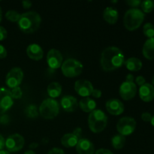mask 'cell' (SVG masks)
Here are the masks:
<instances>
[{
    "mask_svg": "<svg viewBox=\"0 0 154 154\" xmlns=\"http://www.w3.org/2000/svg\"><path fill=\"white\" fill-rule=\"evenodd\" d=\"M126 82H130V83H134V76L131 74L126 75Z\"/></svg>",
    "mask_w": 154,
    "mask_h": 154,
    "instance_id": "obj_40",
    "label": "cell"
},
{
    "mask_svg": "<svg viewBox=\"0 0 154 154\" xmlns=\"http://www.w3.org/2000/svg\"><path fill=\"white\" fill-rule=\"evenodd\" d=\"M26 54L31 60L38 61L43 58L44 51L40 45L37 44H32L27 47Z\"/></svg>",
    "mask_w": 154,
    "mask_h": 154,
    "instance_id": "obj_18",
    "label": "cell"
},
{
    "mask_svg": "<svg viewBox=\"0 0 154 154\" xmlns=\"http://www.w3.org/2000/svg\"><path fill=\"white\" fill-rule=\"evenodd\" d=\"M47 62L50 68L52 69H57L61 67L63 64V56L60 51L57 49L50 50L47 55Z\"/></svg>",
    "mask_w": 154,
    "mask_h": 154,
    "instance_id": "obj_13",
    "label": "cell"
},
{
    "mask_svg": "<svg viewBox=\"0 0 154 154\" xmlns=\"http://www.w3.org/2000/svg\"><path fill=\"white\" fill-rule=\"evenodd\" d=\"M143 55L146 59L152 60L154 59V38L146 41L143 47Z\"/></svg>",
    "mask_w": 154,
    "mask_h": 154,
    "instance_id": "obj_20",
    "label": "cell"
},
{
    "mask_svg": "<svg viewBox=\"0 0 154 154\" xmlns=\"http://www.w3.org/2000/svg\"><path fill=\"white\" fill-rule=\"evenodd\" d=\"M126 3L129 5L130 7H132L133 8H137L138 6L141 5V1L140 0H127Z\"/></svg>",
    "mask_w": 154,
    "mask_h": 154,
    "instance_id": "obj_31",
    "label": "cell"
},
{
    "mask_svg": "<svg viewBox=\"0 0 154 154\" xmlns=\"http://www.w3.org/2000/svg\"><path fill=\"white\" fill-rule=\"evenodd\" d=\"M152 84H153L154 86V76L153 77V78H152Z\"/></svg>",
    "mask_w": 154,
    "mask_h": 154,
    "instance_id": "obj_48",
    "label": "cell"
},
{
    "mask_svg": "<svg viewBox=\"0 0 154 154\" xmlns=\"http://www.w3.org/2000/svg\"><path fill=\"white\" fill-rule=\"evenodd\" d=\"M78 140L79 138L73 133H67L63 135V138H61V143L65 147L70 148L77 145Z\"/></svg>",
    "mask_w": 154,
    "mask_h": 154,
    "instance_id": "obj_22",
    "label": "cell"
},
{
    "mask_svg": "<svg viewBox=\"0 0 154 154\" xmlns=\"http://www.w3.org/2000/svg\"><path fill=\"white\" fill-rule=\"evenodd\" d=\"M23 79V72L20 68L15 67L11 69L6 75L5 84L9 88L19 87Z\"/></svg>",
    "mask_w": 154,
    "mask_h": 154,
    "instance_id": "obj_8",
    "label": "cell"
},
{
    "mask_svg": "<svg viewBox=\"0 0 154 154\" xmlns=\"http://www.w3.org/2000/svg\"><path fill=\"white\" fill-rule=\"evenodd\" d=\"M119 13L118 11L113 7H108L105 9L103 12V18L107 23L114 25L118 20Z\"/></svg>",
    "mask_w": 154,
    "mask_h": 154,
    "instance_id": "obj_19",
    "label": "cell"
},
{
    "mask_svg": "<svg viewBox=\"0 0 154 154\" xmlns=\"http://www.w3.org/2000/svg\"><path fill=\"white\" fill-rule=\"evenodd\" d=\"M8 32L5 29L0 26V41H3L7 38Z\"/></svg>",
    "mask_w": 154,
    "mask_h": 154,
    "instance_id": "obj_32",
    "label": "cell"
},
{
    "mask_svg": "<svg viewBox=\"0 0 154 154\" xmlns=\"http://www.w3.org/2000/svg\"><path fill=\"white\" fill-rule=\"evenodd\" d=\"M75 90L79 96L86 98L92 94L94 88L90 81L87 80H78L75 84Z\"/></svg>",
    "mask_w": 154,
    "mask_h": 154,
    "instance_id": "obj_12",
    "label": "cell"
},
{
    "mask_svg": "<svg viewBox=\"0 0 154 154\" xmlns=\"http://www.w3.org/2000/svg\"><path fill=\"white\" fill-rule=\"evenodd\" d=\"M150 123H151V124L154 126V115L152 116V118H151V120H150Z\"/></svg>",
    "mask_w": 154,
    "mask_h": 154,
    "instance_id": "obj_46",
    "label": "cell"
},
{
    "mask_svg": "<svg viewBox=\"0 0 154 154\" xmlns=\"http://www.w3.org/2000/svg\"><path fill=\"white\" fill-rule=\"evenodd\" d=\"M14 104L11 93L6 88H0V114H4L8 111Z\"/></svg>",
    "mask_w": 154,
    "mask_h": 154,
    "instance_id": "obj_10",
    "label": "cell"
},
{
    "mask_svg": "<svg viewBox=\"0 0 154 154\" xmlns=\"http://www.w3.org/2000/svg\"><path fill=\"white\" fill-rule=\"evenodd\" d=\"M2 8L0 7V22L2 21Z\"/></svg>",
    "mask_w": 154,
    "mask_h": 154,
    "instance_id": "obj_47",
    "label": "cell"
},
{
    "mask_svg": "<svg viewBox=\"0 0 154 154\" xmlns=\"http://www.w3.org/2000/svg\"><path fill=\"white\" fill-rule=\"evenodd\" d=\"M48 154H65L64 151L62 149L57 148V147H54L51 149Z\"/></svg>",
    "mask_w": 154,
    "mask_h": 154,
    "instance_id": "obj_34",
    "label": "cell"
},
{
    "mask_svg": "<svg viewBox=\"0 0 154 154\" xmlns=\"http://www.w3.org/2000/svg\"><path fill=\"white\" fill-rule=\"evenodd\" d=\"M24 144L25 140L22 135L19 134H13L6 138L5 147L8 152H17L23 147Z\"/></svg>",
    "mask_w": 154,
    "mask_h": 154,
    "instance_id": "obj_9",
    "label": "cell"
},
{
    "mask_svg": "<svg viewBox=\"0 0 154 154\" xmlns=\"http://www.w3.org/2000/svg\"><path fill=\"white\" fill-rule=\"evenodd\" d=\"M62 108L67 112H73L78 106V100L72 96H65L60 101Z\"/></svg>",
    "mask_w": 154,
    "mask_h": 154,
    "instance_id": "obj_17",
    "label": "cell"
},
{
    "mask_svg": "<svg viewBox=\"0 0 154 154\" xmlns=\"http://www.w3.org/2000/svg\"><path fill=\"white\" fill-rule=\"evenodd\" d=\"M135 82H136V84L138 86L141 87V86L145 84V78L143 76H138L136 78V79H135Z\"/></svg>",
    "mask_w": 154,
    "mask_h": 154,
    "instance_id": "obj_36",
    "label": "cell"
},
{
    "mask_svg": "<svg viewBox=\"0 0 154 154\" xmlns=\"http://www.w3.org/2000/svg\"><path fill=\"white\" fill-rule=\"evenodd\" d=\"M11 93V96L12 97H13V99H21V97H22L23 96V92L22 90H21L20 87H19L12 89Z\"/></svg>",
    "mask_w": 154,
    "mask_h": 154,
    "instance_id": "obj_30",
    "label": "cell"
},
{
    "mask_svg": "<svg viewBox=\"0 0 154 154\" xmlns=\"http://www.w3.org/2000/svg\"><path fill=\"white\" fill-rule=\"evenodd\" d=\"M81 129L80 128H77L75 131H74L73 134L74 135H76L78 138H80V136H81Z\"/></svg>",
    "mask_w": 154,
    "mask_h": 154,
    "instance_id": "obj_42",
    "label": "cell"
},
{
    "mask_svg": "<svg viewBox=\"0 0 154 154\" xmlns=\"http://www.w3.org/2000/svg\"><path fill=\"white\" fill-rule=\"evenodd\" d=\"M5 138L2 135H0V150H3L5 147Z\"/></svg>",
    "mask_w": 154,
    "mask_h": 154,
    "instance_id": "obj_41",
    "label": "cell"
},
{
    "mask_svg": "<svg viewBox=\"0 0 154 154\" xmlns=\"http://www.w3.org/2000/svg\"><path fill=\"white\" fill-rule=\"evenodd\" d=\"M48 94L51 96V99H54L61 95L62 93V86L60 83L58 82H52L48 85Z\"/></svg>",
    "mask_w": 154,
    "mask_h": 154,
    "instance_id": "obj_24",
    "label": "cell"
},
{
    "mask_svg": "<svg viewBox=\"0 0 154 154\" xmlns=\"http://www.w3.org/2000/svg\"><path fill=\"white\" fill-rule=\"evenodd\" d=\"M39 112L45 119L51 120L57 117L60 112V106L57 100L54 99H46L39 107Z\"/></svg>",
    "mask_w": 154,
    "mask_h": 154,
    "instance_id": "obj_5",
    "label": "cell"
},
{
    "mask_svg": "<svg viewBox=\"0 0 154 154\" xmlns=\"http://www.w3.org/2000/svg\"><path fill=\"white\" fill-rule=\"evenodd\" d=\"M63 75L67 78H75L79 76L83 72L84 66L82 63L75 59H68L61 66Z\"/></svg>",
    "mask_w": 154,
    "mask_h": 154,
    "instance_id": "obj_6",
    "label": "cell"
},
{
    "mask_svg": "<svg viewBox=\"0 0 154 154\" xmlns=\"http://www.w3.org/2000/svg\"><path fill=\"white\" fill-rule=\"evenodd\" d=\"M107 123H108V117L101 110H94L89 115V127L90 130L94 133H99L102 132L106 127Z\"/></svg>",
    "mask_w": 154,
    "mask_h": 154,
    "instance_id": "obj_4",
    "label": "cell"
},
{
    "mask_svg": "<svg viewBox=\"0 0 154 154\" xmlns=\"http://www.w3.org/2000/svg\"><path fill=\"white\" fill-rule=\"evenodd\" d=\"M26 112L27 116L29 117H31V118H34V117H36L38 116V111L37 108H36V106H34V105H29L28 108H26Z\"/></svg>",
    "mask_w": 154,
    "mask_h": 154,
    "instance_id": "obj_29",
    "label": "cell"
},
{
    "mask_svg": "<svg viewBox=\"0 0 154 154\" xmlns=\"http://www.w3.org/2000/svg\"><path fill=\"white\" fill-rule=\"evenodd\" d=\"M32 5V2L31 1H29V0H24V1L22 2L23 8L25 9H28L31 8Z\"/></svg>",
    "mask_w": 154,
    "mask_h": 154,
    "instance_id": "obj_38",
    "label": "cell"
},
{
    "mask_svg": "<svg viewBox=\"0 0 154 154\" xmlns=\"http://www.w3.org/2000/svg\"><path fill=\"white\" fill-rule=\"evenodd\" d=\"M152 118V116L150 113L148 112H144L141 114V119L144 122H150Z\"/></svg>",
    "mask_w": 154,
    "mask_h": 154,
    "instance_id": "obj_33",
    "label": "cell"
},
{
    "mask_svg": "<svg viewBox=\"0 0 154 154\" xmlns=\"http://www.w3.org/2000/svg\"><path fill=\"white\" fill-rule=\"evenodd\" d=\"M143 32L149 38H154V26L150 23H145L143 27Z\"/></svg>",
    "mask_w": 154,
    "mask_h": 154,
    "instance_id": "obj_27",
    "label": "cell"
},
{
    "mask_svg": "<svg viewBox=\"0 0 154 154\" xmlns=\"http://www.w3.org/2000/svg\"><path fill=\"white\" fill-rule=\"evenodd\" d=\"M136 127V121L135 119L130 117H122L117 124V132L120 135L126 136L129 135L135 131Z\"/></svg>",
    "mask_w": 154,
    "mask_h": 154,
    "instance_id": "obj_7",
    "label": "cell"
},
{
    "mask_svg": "<svg viewBox=\"0 0 154 154\" xmlns=\"http://www.w3.org/2000/svg\"><path fill=\"white\" fill-rule=\"evenodd\" d=\"M126 138L121 135H117L111 138V145L114 149L120 150L125 146Z\"/></svg>",
    "mask_w": 154,
    "mask_h": 154,
    "instance_id": "obj_25",
    "label": "cell"
},
{
    "mask_svg": "<svg viewBox=\"0 0 154 154\" xmlns=\"http://www.w3.org/2000/svg\"><path fill=\"white\" fill-rule=\"evenodd\" d=\"M0 154H10V152L8 151L7 150H0Z\"/></svg>",
    "mask_w": 154,
    "mask_h": 154,
    "instance_id": "obj_44",
    "label": "cell"
},
{
    "mask_svg": "<svg viewBox=\"0 0 154 154\" xmlns=\"http://www.w3.org/2000/svg\"><path fill=\"white\" fill-rule=\"evenodd\" d=\"M144 20V14L138 8H131L126 12L123 17L124 26L129 31H134L139 28Z\"/></svg>",
    "mask_w": 154,
    "mask_h": 154,
    "instance_id": "obj_3",
    "label": "cell"
},
{
    "mask_svg": "<svg viewBox=\"0 0 154 154\" xmlns=\"http://www.w3.org/2000/svg\"><path fill=\"white\" fill-rule=\"evenodd\" d=\"M141 9L144 13H150L154 9V2L151 0H145L141 2Z\"/></svg>",
    "mask_w": 154,
    "mask_h": 154,
    "instance_id": "obj_28",
    "label": "cell"
},
{
    "mask_svg": "<svg viewBox=\"0 0 154 154\" xmlns=\"http://www.w3.org/2000/svg\"><path fill=\"white\" fill-rule=\"evenodd\" d=\"M80 108L84 112H90L96 110V103L93 99L89 97L84 98L80 101Z\"/></svg>",
    "mask_w": 154,
    "mask_h": 154,
    "instance_id": "obj_21",
    "label": "cell"
},
{
    "mask_svg": "<svg viewBox=\"0 0 154 154\" xmlns=\"http://www.w3.org/2000/svg\"><path fill=\"white\" fill-rule=\"evenodd\" d=\"M105 107L109 114L115 116L123 114L125 109L123 102L117 99H112L108 100L105 104Z\"/></svg>",
    "mask_w": 154,
    "mask_h": 154,
    "instance_id": "obj_14",
    "label": "cell"
},
{
    "mask_svg": "<svg viewBox=\"0 0 154 154\" xmlns=\"http://www.w3.org/2000/svg\"><path fill=\"white\" fill-rule=\"evenodd\" d=\"M7 57V51L3 45H0V59H4Z\"/></svg>",
    "mask_w": 154,
    "mask_h": 154,
    "instance_id": "obj_35",
    "label": "cell"
},
{
    "mask_svg": "<svg viewBox=\"0 0 154 154\" xmlns=\"http://www.w3.org/2000/svg\"><path fill=\"white\" fill-rule=\"evenodd\" d=\"M78 154H94L95 147L93 143L87 138H80L76 145Z\"/></svg>",
    "mask_w": 154,
    "mask_h": 154,
    "instance_id": "obj_15",
    "label": "cell"
},
{
    "mask_svg": "<svg viewBox=\"0 0 154 154\" xmlns=\"http://www.w3.org/2000/svg\"><path fill=\"white\" fill-rule=\"evenodd\" d=\"M125 66L128 70L131 72H137L142 68V62L138 58L131 57L125 61Z\"/></svg>",
    "mask_w": 154,
    "mask_h": 154,
    "instance_id": "obj_23",
    "label": "cell"
},
{
    "mask_svg": "<svg viewBox=\"0 0 154 154\" xmlns=\"http://www.w3.org/2000/svg\"><path fill=\"white\" fill-rule=\"evenodd\" d=\"M139 96L142 101L145 102H151L154 99V87L152 84L145 83L140 87Z\"/></svg>",
    "mask_w": 154,
    "mask_h": 154,
    "instance_id": "obj_16",
    "label": "cell"
},
{
    "mask_svg": "<svg viewBox=\"0 0 154 154\" xmlns=\"http://www.w3.org/2000/svg\"><path fill=\"white\" fill-rule=\"evenodd\" d=\"M91 95L94 98H97L98 99V98H100L102 96V92H101V90H98V89H94Z\"/></svg>",
    "mask_w": 154,
    "mask_h": 154,
    "instance_id": "obj_39",
    "label": "cell"
},
{
    "mask_svg": "<svg viewBox=\"0 0 154 154\" xmlns=\"http://www.w3.org/2000/svg\"><path fill=\"white\" fill-rule=\"evenodd\" d=\"M95 154H114L111 150H108V149L105 148H101L99 150H96V153Z\"/></svg>",
    "mask_w": 154,
    "mask_h": 154,
    "instance_id": "obj_37",
    "label": "cell"
},
{
    "mask_svg": "<svg viewBox=\"0 0 154 154\" xmlns=\"http://www.w3.org/2000/svg\"><path fill=\"white\" fill-rule=\"evenodd\" d=\"M100 63L104 71L111 72L124 65L125 57L120 48L108 47L102 51Z\"/></svg>",
    "mask_w": 154,
    "mask_h": 154,
    "instance_id": "obj_1",
    "label": "cell"
},
{
    "mask_svg": "<svg viewBox=\"0 0 154 154\" xmlns=\"http://www.w3.org/2000/svg\"><path fill=\"white\" fill-rule=\"evenodd\" d=\"M119 93H120V96H121V98L123 100H131L136 95V84H135V83H130L125 81V82H123L120 85Z\"/></svg>",
    "mask_w": 154,
    "mask_h": 154,
    "instance_id": "obj_11",
    "label": "cell"
},
{
    "mask_svg": "<svg viewBox=\"0 0 154 154\" xmlns=\"http://www.w3.org/2000/svg\"><path fill=\"white\" fill-rule=\"evenodd\" d=\"M21 14H20L17 11L9 10L6 12L5 17L8 20L11 22H18L20 18Z\"/></svg>",
    "mask_w": 154,
    "mask_h": 154,
    "instance_id": "obj_26",
    "label": "cell"
},
{
    "mask_svg": "<svg viewBox=\"0 0 154 154\" xmlns=\"http://www.w3.org/2000/svg\"><path fill=\"white\" fill-rule=\"evenodd\" d=\"M38 144H37V143H32V144H31L29 145V147L31 149H33V148H36V147H38Z\"/></svg>",
    "mask_w": 154,
    "mask_h": 154,
    "instance_id": "obj_43",
    "label": "cell"
},
{
    "mask_svg": "<svg viewBox=\"0 0 154 154\" xmlns=\"http://www.w3.org/2000/svg\"><path fill=\"white\" fill-rule=\"evenodd\" d=\"M17 23L19 29L23 32L30 34L38 29L42 23V17L35 11L26 12L21 14Z\"/></svg>",
    "mask_w": 154,
    "mask_h": 154,
    "instance_id": "obj_2",
    "label": "cell"
},
{
    "mask_svg": "<svg viewBox=\"0 0 154 154\" xmlns=\"http://www.w3.org/2000/svg\"><path fill=\"white\" fill-rule=\"evenodd\" d=\"M24 154H35V153L33 150H27V151H26L25 153H24Z\"/></svg>",
    "mask_w": 154,
    "mask_h": 154,
    "instance_id": "obj_45",
    "label": "cell"
}]
</instances>
